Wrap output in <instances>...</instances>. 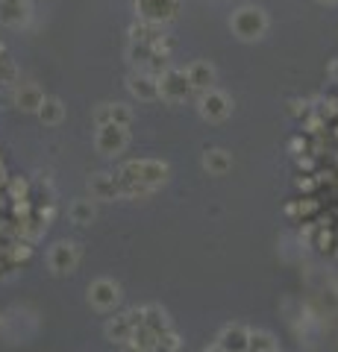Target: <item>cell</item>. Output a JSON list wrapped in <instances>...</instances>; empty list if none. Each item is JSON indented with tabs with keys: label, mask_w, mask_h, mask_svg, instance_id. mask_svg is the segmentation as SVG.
<instances>
[{
	"label": "cell",
	"mask_w": 338,
	"mask_h": 352,
	"mask_svg": "<svg viewBox=\"0 0 338 352\" xmlns=\"http://www.w3.org/2000/svg\"><path fill=\"white\" fill-rule=\"evenodd\" d=\"M277 338L265 329H250V352H277Z\"/></svg>",
	"instance_id": "cell-23"
},
{
	"label": "cell",
	"mask_w": 338,
	"mask_h": 352,
	"mask_svg": "<svg viewBox=\"0 0 338 352\" xmlns=\"http://www.w3.org/2000/svg\"><path fill=\"white\" fill-rule=\"evenodd\" d=\"M129 144V132L127 126H118V124H106V126H97V135H94V147L101 156H118L124 153Z\"/></svg>",
	"instance_id": "cell-4"
},
{
	"label": "cell",
	"mask_w": 338,
	"mask_h": 352,
	"mask_svg": "<svg viewBox=\"0 0 338 352\" xmlns=\"http://www.w3.org/2000/svg\"><path fill=\"white\" fill-rule=\"evenodd\" d=\"M159 91H162V100L165 103H182L194 88L189 82V76H185V71L171 68V71H165L159 76Z\"/></svg>",
	"instance_id": "cell-5"
},
{
	"label": "cell",
	"mask_w": 338,
	"mask_h": 352,
	"mask_svg": "<svg viewBox=\"0 0 338 352\" xmlns=\"http://www.w3.org/2000/svg\"><path fill=\"white\" fill-rule=\"evenodd\" d=\"M203 170L206 173H212V176H224V173H230L233 168V156L226 153L224 147H212V150H206L203 153Z\"/></svg>",
	"instance_id": "cell-16"
},
{
	"label": "cell",
	"mask_w": 338,
	"mask_h": 352,
	"mask_svg": "<svg viewBox=\"0 0 338 352\" xmlns=\"http://www.w3.org/2000/svg\"><path fill=\"white\" fill-rule=\"evenodd\" d=\"M68 214H71V220H74V223H77V226H89L92 220L97 217L94 200H77V203H71Z\"/></svg>",
	"instance_id": "cell-22"
},
{
	"label": "cell",
	"mask_w": 338,
	"mask_h": 352,
	"mask_svg": "<svg viewBox=\"0 0 338 352\" xmlns=\"http://www.w3.org/2000/svg\"><path fill=\"white\" fill-rule=\"evenodd\" d=\"M41 103H45V91L36 82H21L15 91V106L21 112H39Z\"/></svg>",
	"instance_id": "cell-14"
},
{
	"label": "cell",
	"mask_w": 338,
	"mask_h": 352,
	"mask_svg": "<svg viewBox=\"0 0 338 352\" xmlns=\"http://www.w3.org/2000/svg\"><path fill=\"white\" fill-rule=\"evenodd\" d=\"M230 27L242 41H259L268 32V15L259 6H242L238 12H233Z\"/></svg>",
	"instance_id": "cell-2"
},
{
	"label": "cell",
	"mask_w": 338,
	"mask_h": 352,
	"mask_svg": "<svg viewBox=\"0 0 338 352\" xmlns=\"http://www.w3.org/2000/svg\"><path fill=\"white\" fill-rule=\"evenodd\" d=\"M145 326L154 329L156 335H165V332H171V317L162 305L150 302V305H145Z\"/></svg>",
	"instance_id": "cell-19"
},
{
	"label": "cell",
	"mask_w": 338,
	"mask_h": 352,
	"mask_svg": "<svg viewBox=\"0 0 338 352\" xmlns=\"http://www.w3.org/2000/svg\"><path fill=\"white\" fill-rule=\"evenodd\" d=\"M198 109H200V118H203V120H209V124H221V120L230 118L233 100H230V94L218 91V88H209V91L200 94Z\"/></svg>",
	"instance_id": "cell-3"
},
{
	"label": "cell",
	"mask_w": 338,
	"mask_h": 352,
	"mask_svg": "<svg viewBox=\"0 0 338 352\" xmlns=\"http://www.w3.org/2000/svg\"><path fill=\"white\" fill-rule=\"evenodd\" d=\"M89 194L92 200H118L121 197V176L118 173H94L89 179Z\"/></svg>",
	"instance_id": "cell-10"
},
{
	"label": "cell",
	"mask_w": 338,
	"mask_h": 352,
	"mask_svg": "<svg viewBox=\"0 0 338 352\" xmlns=\"http://www.w3.org/2000/svg\"><path fill=\"white\" fill-rule=\"evenodd\" d=\"M47 264L56 276H65V273H74V267L80 264V247L74 241H59L53 244L50 256H47Z\"/></svg>",
	"instance_id": "cell-7"
},
{
	"label": "cell",
	"mask_w": 338,
	"mask_h": 352,
	"mask_svg": "<svg viewBox=\"0 0 338 352\" xmlns=\"http://www.w3.org/2000/svg\"><path fill=\"white\" fill-rule=\"evenodd\" d=\"M203 352H226V349H224V346H221V344H218V340H215V344H209V346H206Z\"/></svg>",
	"instance_id": "cell-28"
},
{
	"label": "cell",
	"mask_w": 338,
	"mask_h": 352,
	"mask_svg": "<svg viewBox=\"0 0 338 352\" xmlns=\"http://www.w3.org/2000/svg\"><path fill=\"white\" fill-rule=\"evenodd\" d=\"M27 21V0H0V24L21 27Z\"/></svg>",
	"instance_id": "cell-17"
},
{
	"label": "cell",
	"mask_w": 338,
	"mask_h": 352,
	"mask_svg": "<svg viewBox=\"0 0 338 352\" xmlns=\"http://www.w3.org/2000/svg\"><path fill=\"white\" fill-rule=\"evenodd\" d=\"M136 12H138V18H147V21H156V24H165V21L177 18L180 0H136Z\"/></svg>",
	"instance_id": "cell-8"
},
{
	"label": "cell",
	"mask_w": 338,
	"mask_h": 352,
	"mask_svg": "<svg viewBox=\"0 0 338 352\" xmlns=\"http://www.w3.org/2000/svg\"><path fill=\"white\" fill-rule=\"evenodd\" d=\"M89 302L92 308H97V311H112V308L121 302V285L112 282V279H94L89 285Z\"/></svg>",
	"instance_id": "cell-6"
},
{
	"label": "cell",
	"mask_w": 338,
	"mask_h": 352,
	"mask_svg": "<svg viewBox=\"0 0 338 352\" xmlns=\"http://www.w3.org/2000/svg\"><path fill=\"white\" fill-rule=\"evenodd\" d=\"M106 338L112 340V344H127V340H133V332H136V326H133V320H129V311H124V314H118V317H112V320H106Z\"/></svg>",
	"instance_id": "cell-15"
},
{
	"label": "cell",
	"mask_w": 338,
	"mask_h": 352,
	"mask_svg": "<svg viewBox=\"0 0 338 352\" xmlns=\"http://www.w3.org/2000/svg\"><path fill=\"white\" fill-rule=\"evenodd\" d=\"M180 346H182V344H180V335L171 329V332L159 335V346H156L154 352H180Z\"/></svg>",
	"instance_id": "cell-25"
},
{
	"label": "cell",
	"mask_w": 338,
	"mask_h": 352,
	"mask_svg": "<svg viewBox=\"0 0 338 352\" xmlns=\"http://www.w3.org/2000/svg\"><path fill=\"white\" fill-rule=\"evenodd\" d=\"M124 182H138V185H150V188H159L162 182H168L171 168L159 159H133L124 162L121 170H118Z\"/></svg>",
	"instance_id": "cell-1"
},
{
	"label": "cell",
	"mask_w": 338,
	"mask_h": 352,
	"mask_svg": "<svg viewBox=\"0 0 338 352\" xmlns=\"http://www.w3.org/2000/svg\"><path fill=\"white\" fill-rule=\"evenodd\" d=\"M277 352H279V349H277Z\"/></svg>",
	"instance_id": "cell-30"
},
{
	"label": "cell",
	"mask_w": 338,
	"mask_h": 352,
	"mask_svg": "<svg viewBox=\"0 0 338 352\" xmlns=\"http://www.w3.org/2000/svg\"><path fill=\"white\" fill-rule=\"evenodd\" d=\"M127 59L133 62V65H138L141 71H145L147 65L156 59V47H154V44H145V41H129V47H127Z\"/></svg>",
	"instance_id": "cell-21"
},
{
	"label": "cell",
	"mask_w": 338,
	"mask_h": 352,
	"mask_svg": "<svg viewBox=\"0 0 338 352\" xmlns=\"http://www.w3.org/2000/svg\"><path fill=\"white\" fill-rule=\"evenodd\" d=\"M185 76H189V82H191V88H194L198 94L215 88V68H212L209 62H203V59L189 62V68H185Z\"/></svg>",
	"instance_id": "cell-13"
},
{
	"label": "cell",
	"mask_w": 338,
	"mask_h": 352,
	"mask_svg": "<svg viewBox=\"0 0 338 352\" xmlns=\"http://www.w3.org/2000/svg\"><path fill=\"white\" fill-rule=\"evenodd\" d=\"M36 115L45 126H59L62 118H65V106H62V100H56V97H45V103H41V109Z\"/></svg>",
	"instance_id": "cell-20"
},
{
	"label": "cell",
	"mask_w": 338,
	"mask_h": 352,
	"mask_svg": "<svg viewBox=\"0 0 338 352\" xmlns=\"http://www.w3.org/2000/svg\"><path fill=\"white\" fill-rule=\"evenodd\" d=\"M162 38V24L147 18H138L133 27H129V41H145V44H156Z\"/></svg>",
	"instance_id": "cell-18"
},
{
	"label": "cell",
	"mask_w": 338,
	"mask_h": 352,
	"mask_svg": "<svg viewBox=\"0 0 338 352\" xmlns=\"http://www.w3.org/2000/svg\"><path fill=\"white\" fill-rule=\"evenodd\" d=\"M318 3H338V0H318Z\"/></svg>",
	"instance_id": "cell-29"
},
{
	"label": "cell",
	"mask_w": 338,
	"mask_h": 352,
	"mask_svg": "<svg viewBox=\"0 0 338 352\" xmlns=\"http://www.w3.org/2000/svg\"><path fill=\"white\" fill-rule=\"evenodd\" d=\"M215 340L226 352H250V329L242 323H226L221 332H218Z\"/></svg>",
	"instance_id": "cell-11"
},
{
	"label": "cell",
	"mask_w": 338,
	"mask_h": 352,
	"mask_svg": "<svg viewBox=\"0 0 338 352\" xmlns=\"http://www.w3.org/2000/svg\"><path fill=\"white\" fill-rule=\"evenodd\" d=\"M133 344H138V346H145V349L154 352L159 346V335L154 332V329L141 326V329H136V332H133Z\"/></svg>",
	"instance_id": "cell-24"
},
{
	"label": "cell",
	"mask_w": 338,
	"mask_h": 352,
	"mask_svg": "<svg viewBox=\"0 0 338 352\" xmlns=\"http://www.w3.org/2000/svg\"><path fill=\"white\" fill-rule=\"evenodd\" d=\"M127 88L129 94L136 97L141 103H154V100H162V91H159V76L141 71V74H133L127 80Z\"/></svg>",
	"instance_id": "cell-9"
},
{
	"label": "cell",
	"mask_w": 338,
	"mask_h": 352,
	"mask_svg": "<svg viewBox=\"0 0 338 352\" xmlns=\"http://www.w3.org/2000/svg\"><path fill=\"white\" fill-rule=\"evenodd\" d=\"M330 80H332V82H338V59L330 65Z\"/></svg>",
	"instance_id": "cell-27"
},
{
	"label": "cell",
	"mask_w": 338,
	"mask_h": 352,
	"mask_svg": "<svg viewBox=\"0 0 338 352\" xmlns=\"http://www.w3.org/2000/svg\"><path fill=\"white\" fill-rule=\"evenodd\" d=\"M94 124L106 126V124H118V126H129L133 124V109L127 103H103L94 109Z\"/></svg>",
	"instance_id": "cell-12"
},
{
	"label": "cell",
	"mask_w": 338,
	"mask_h": 352,
	"mask_svg": "<svg viewBox=\"0 0 338 352\" xmlns=\"http://www.w3.org/2000/svg\"><path fill=\"white\" fill-rule=\"evenodd\" d=\"M121 352H150V349H145V346H138V344H133V340H127V344L121 346Z\"/></svg>",
	"instance_id": "cell-26"
}]
</instances>
